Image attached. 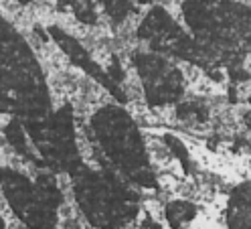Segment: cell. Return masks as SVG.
I'll list each match as a JSON object with an SVG mask.
<instances>
[{
    "label": "cell",
    "instance_id": "1",
    "mask_svg": "<svg viewBox=\"0 0 251 229\" xmlns=\"http://www.w3.org/2000/svg\"><path fill=\"white\" fill-rule=\"evenodd\" d=\"M49 112V89L33 49L0 17V116L37 120Z\"/></svg>",
    "mask_w": 251,
    "mask_h": 229
},
{
    "label": "cell",
    "instance_id": "2",
    "mask_svg": "<svg viewBox=\"0 0 251 229\" xmlns=\"http://www.w3.org/2000/svg\"><path fill=\"white\" fill-rule=\"evenodd\" d=\"M0 191L12 213L28 229H53L61 193L51 175H39L37 180L25 173L0 166Z\"/></svg>",
    "mask_w": 251,
    "mask_h": 229
},
{
    "label": "cell",
    "instance_id": "3",
    "mask_svg": "<svg viewBox=\"0 0 251 229\" xmlns=\"http://www.w3.org/2000/svg\"><path fill=\"white\" fill-rule=\"evenodd\" d=\"M0 229H6V221H4L2 215H0Z\"/></svg>",
    "mask_w": 251,
    "mask_h": 229
}]
</instances>
